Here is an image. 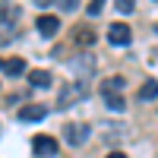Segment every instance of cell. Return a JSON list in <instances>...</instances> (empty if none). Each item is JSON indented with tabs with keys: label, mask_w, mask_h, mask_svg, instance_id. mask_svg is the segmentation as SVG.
Here are the masks:
<instances>
[{
	"label": "cell",
	"mask_w": 158,
	"mask_h": 158,
	"mask_svg": "<svg viewBox=\"0 0 158 158\" xmlns=\"http://www.w3.org/2000/svg\"><path fill=\"white\" fill-rule=\"evenodd\" d=\"M79 98H85V85L82 82H73V85H63L60 89V98H57V111H67Z\"/></svg>",
	"instance_id": "obj_1"
},
{
	"label": "cell",
	"mask_w": 158,
	"mask_h": 158,
	"mask_svg": "<svg viewBox=\"0 0 158 158\" xmlns=\"http://www.w3.org/2000/svg\"><path fill=\"white\" fill-rule=\"evenodd\" d=\"M92 136V130H89V123H67V127H63V139H67L70 142V146H82V142Z\"/></svg>",
	"instance_id": "obj_2"
},
{
	"label": "cell",
	"mask_w": 158,
	"mask_h": 158,
	"mask_svg": "<svg viewBox=\"0 0 158 158\" xmlns=\"http://www.w3.org/2000/svg\"><path fill=\"white\" fill-rule=\"evenodd\" d=\"M130 38H133V35H130V25L127 22H111L108 25V41L111 44L123 48V44H130Z\"/></svg>",
	"instance_id": "obj_3"
},
{
	"label": "cell",
	"mask_w": 158,
	"mask_h": 158,
	"mask_svg": "<svg viewBox=\"0 0 158 158\" xmlns=\"http://www.w3.org/2000/svg\"><path fill=\"white\" fill-rule=\"evenodd\" d=\"M35 29L41 32L44 38H54L60 32V22H57V16H51V13H41V16L35 19Z\"/></svg>",
	"instance_id": "obj_4"
},
{
	"label": "cell",
	"mask_w": 158,
	"mask_h": 158,
	"mask_svg": "<svg viewBox=\"0 0 158 158\" xmlns=\"http://www.w3.org/2000/svg\"><path fill=\"white\" fill-rule=\"evenodd\" d=\"M32 149H35V155L51 158V155H57V139L54 136H35L32 139Z\"/></svg>",
	"instance_id": "obj_5"
},
{
	"label": "cell",
	"mask_w": 158,
	"mask_h": 158,
	"mask_svg": "<svg viewBox=\"0 0 158 158\" xmlns=\"http://www.w3.org/2000/svg\"><path fill=\"white\" fill-rule=\"evenodd\" d=\"M44 114H48L44 104H29V108H22V111H19V120H22V123H32V120H41Z\"/></svg>",
	"instance_id": "obj_6"
},
{
	"label": "cell",
	"mask_w": 158,
	"mask_h": 158,
	"mask_svg": "<svg viewBox=\"0 0 158 158\" xmlns=\"http://www.w3.org/2000/svg\"><path fill=\"white\" fill-rule=\"evenodd\" d=\"M139 101H155L158 98V79H149V82H142V89L136 92Z\"/></svg>",
	"instance_id": "obj_7"
},
{
	"label": "cell",
	"mask_w": 158,
	"mask_h": 158,
	"mask_svg": "<svg viewBox=\"0 0 158 158\" xmlns=\"http://www.w3.org/2000/svg\"><path fill=\"white\" fill-rule=\"evenodd\" d=\"M3 73H6V76H22V73H25V60H22V57L3 60Z\"/></svg>",
	"instance_id": "obj_8"
},
{
	"label": "cell",
	"mask_w": 158,
	"mask_h": 158,
	"mask_svg": "<svg viewBox=\"0 0 158 158\" xmlns=\"http://www.w3.org/2000/svg\"><path fill=\"white\" fill-rule=\"evenodd\" d=\"M29 85L48 89V85H51V73H48V70H32V73H29Z\"/></svg>",
	"instance_id": "obj_9"
},
{
	"label": "cell",
	"mask_w": 158,
	"mask_h": 158,
	"mask_svg": "<svg viewBox=\"0 0 158 158\" xmlns=\"http://www.w3.org/2000/svg\"><path fill=\"white\" fill-rule=\"evenodd\" d=\"M123 85H127V82H123L120 76H111L108 82H101V95H108V92H114V95H120V89H123Z\"/></svg>",
	"instance_id": "obj_10"
},
{
	"label": "cell",
	"mask_w": 158,
	"mask_h": 158,
	"mask_svg": "<svg viewBox=\"0 0 158 158\" xmlns=\"http://www.w3.org/2000/svg\"><path fill=\"white\" fill-rule=\"evenodd\" d=\"M104 104H108L111 111H123V108H127L123 95H114V92H108V95H104Z\"/></svg>",
	"instance_id": "obj_11"
},
{
	"label": "cell",
	"mask_w": 158,
	"mask_h": 158,
	"mask_svg": "<svg viewBox=\"0 0 158 158\" xmlns=\"http://www.w3.org/2000/svg\"><path fill=\"white\" fill-rule=\"evenodd\" d=\"M16 13H19V10L13 6V3H6V0H3V3H0V22L6 25L10 19H16Z\"/></svg>",
	"instance_id": "obj_12"
},
{
	"label": "cell",
	"mask_w": 158,
	"mask_h": 158,
	"mask_svg": "<svg viewBox=\"0 0 158 158\" xmlns=\"http://www.w3.org/2000/svg\"><path fill=\"white\" fill-rule=\"evenodd\" d=\"M76 41H79V44H92V32H89V29H85V32L79 29V32H76Z\"/></svg>",
	"instance_id": "obj_13"
},
{
	"label": "cell",
	"mask_w": 158,
	"mask_h": 158,
	"mask_svg": "<svg viewBox=\"0 0 158 158\" xmlns=\"http://www.w3.org/2000/svg\"><path fill=\"white\" fill-rule=\"evenodd\" d=\"M101 3H104V0H92V3H89V16H98V13H101Z\"/></svg>",
	"instance_id": "obj_14"
},
{
	"label": "cell",
	"mask_w": 158,
	"mask_h": 158,
	"mask_svg": "<svg viewBox=\"0 0 158 158\" xmlns=\"http://www.w3.org/2000/svg\"><path fill=\"white\" fill-rule=\"evenodd\" d=\"M117 10L120 13H133V0H117Z\"/></svg>",
	"instance_id": "obj_15"
},
{
	"label": "cell",
	"mask_w": 158,
	"mask_h": 158,
	"mask_svg": "<svg viewBox=\"0 0 158 158\" xmlns=\"http://www.w3.org/2000/svg\"><path fill=\"white\" fill-rule=\"evenodd\" d=\"M60 6L70 13V10H76V6H79V0H60Z\"/></svg>",
	"instance_id": "obj_16"
},
{
	"label": "cell",
	"mask_w": 158,
	"mask_h": 158,
	"mask_svg": "<svg viewBox=\"0 0 158 158\" xmlns=\"http://www.w3.org/2000/svg\"><path fill=\"white\" fill-rule=\"evenodd\" d=\"M104 158H127V155H123V152H108Z\"/></svg>",
	"instance_id": "obj_17"
},
{
	"label": "cell",
	"mask_w": 158,
	"mask_h": 158,
	"mask_svg": "<svg viewBox=\"0 0 158 158\" xmlns=\"http://www.w3.org/2000/svg\"><path fill=\"white\" fill-rule=\"evenodd\" d=\"M35 3H38V6H51V3H54V0H35Z\"/></svg>",
	"instance_id": "obj_18"
},
{
	"label": "cell",
	"mask_w": 158,
	"mask_h": 158,
	"mask_svg": "<svg viewBox=\"0 0 158 158\" xmlns=\"http://www.w3.org/2000/svg\"><path fill=\"white\" fill-rule=\"evenodd\" d=\"M0 70H3V60H0Z\"/></svg>",
	"instance_id": "obj_19"
},
{
	"label": "cell",
	"mask_w": 158,
	"mask_h": 158,
	"mask_svg": "<svg viewBox=\"0 0 158 158\" xmlns=\"http://www.w3.org/2000/svg\"><path fill=\"white\" fill-rule=\"evenodd\" d=\"M155 32H158V25H155Z\"/></svg>",
	"instance_id": "obj_20"
}]
</instances>
